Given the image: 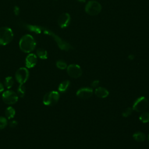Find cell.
<instances>
[{
  "label": "cell",
  "instance_id": "1",
  "mask_svg": "<svg viewBox=\"0 0 149 149\" xmlns=\"http://www.w3.org/2000/svg\"><path fill=\"white\" fill-rule=\"evenodd\" d=\"M22 26L24 27L25 29L27 30H29L31 31L34 32L36 33H41L42 32L44 34H48L50 36H51L54 40L56 41L58 46L59 48L62 49L66 51H68L72 49H73L72 46L68 43V42L64 41L62 38H61L55 34L54 32L51 31L47 28L44 27H41L38 26H34V25H30V24H22Z\"/></svg>",
  "mask_w": 149,
  "mask_h": 149
},
{
  "label": "cell",
  "instance_id": "2",
  "mask_svg": "<svg viewBox=\"0 0 149 149\" xmlns=\"http://www.w3.org/2000/svg\"><path fill=\"white\" fill-rule=\"evenodd\" d=\"M36 46V41L30 34H25L20 40V49L25 53L31 52L35 49Z\"/></svg>",
  "mask_w": 149,
  "mask_h": 149
},
{
  "label": "cell",
  "instance_id": "3",
  "mask_svg": "<svg viewBox=\"0 0 149 149\" xmlns=\"http://www.w3.org/2000/svg\"><path fill=\"white\" fill-rule=\"evenodd\" d=\"M13 38L12 29L8 27L0 28V45H6L10 43Z\"/></svg>",
  "mask_w": 149,
  "mask_h": 149
},
{
  "label": "cell",
  "instance_id": "4",
  "mask_svg": "<svg viewBox=\"0 0 149 149\" xmlns=\"http://www.w3.org/2000/svg\"><path fill=\"white\" fill-rule=\"evenodd\" d=\"M102 9L101 4L94 0H91L87 2L85 6V12L89 15L95 16L98 15Z\"/></svg>",
  "mask_w": 149,
  "mask_h": 149
},
{
  "label": "cell",
  "instance_id": "5",
  "mask_svg": "<svg viewBox=\"0 0 149 149\" xmlns=\"http://www.w3.org/2000/svg\"><path fill=\"white\" fill-rule=\"evenodd\" d=\"M59 97L60 95L58 91H51L46 93L44 95L42 102L45 105H54L58 102Z\"/></svg>",
  "mask_w": 149,
  "mask_h": 149
},
{
  "label": "cell",
  "instance_id": "6",
  "mask_svg": "<svg viewBox=\"0 0 149 149\" xmlns=\"http://www.w3.org/2000/svg\"><path fill=\"white\" fill-rule=\"evenodd\" d=\"M148 106V102L145 97H140L137 98L133 103V110L139 112H142L146 111Z\"/></svg>",
  "mask_w": 149,
  "mask_h": 149
},
{
  "label": "cell",
  "instance_id": "7",
  "mask_svg": "<svg viewBox=\"0 0 149 149\" xmlns=\"http://www.w3.org/2000/svg\"><path fill=\"white\" fill-rule=\"evenodd\" d=\"M18 98L19 96L17 93L10 90L5 91L2 95L3 101L8 105L15 104L18 101Z\"/></svg>",
  "mask_w": 149,
  "mask_h": 149
},
{
  "label": "cell",
  "instance_id": "8",
  "mask_svg": "<svg viewBox=\"0 0 149 149\" xmlns=\"http://www.w3.org/2000/svg\"><path fill=\"white\" fill-rule=\"evenodd\" d=\"M29 77V72L27 68L22 67L17 70L15 73V79L19 84H24Z\"/></svg>",
  "mask_w": 149,
  "mask_h": 149
},
{
  "label": "cell",
  "instance_id": "9",
  "mask_svg": "<svg viewBox=\"0 0 149 149\" xmlns=\"http://www.w3.org/2000/svg\"><path fill=\"white\" fill-rule=\"evenodd\" d=\"M66 70L68 75L73 78H78L82 74V70L77 64H70L67 66Z\"/></svg>",
  "mask_w": 149,
  "mask_h": 149
},
{
  "label": "cell",
  "instance_id": "10",
  "mask_svg": "<svg viewBox=\"0 0 149 149\" xmlns=\"http://www.w3.org/2000/svg\"><path fill=\"white\" fill-rule=\"evenodd\" d=\"M93 94V90L90 87H82L79 89L76 92V95L83 100L90 98Z\"/></svg>",
  "mask_w": 149,
  "mask_h": 149
},
{
  "label": "cell",
  "instance_id": "11",
  "mask_svg": "<svg viewBox=\"0 0 149 149\" xmlns=\"http://www.w3.org/2000/svg\"><path fill=\"white\" fill-rule=\"evenodd\" d=\"M70 23V16L68 13H63L61 14L58 20V23L60 27H67Z\"/></svg>",
  "mask_w": 149,
  "mask_h": 149
},
{
  "label": "cell",
  "instance_id": "12",
  "mask_svg": "<svg viewBox=\"0 0 149 149\" xmlns=\"http://www.w3.org/2000/svg\"><path fill=\"white\" fill-rule=\"evenodd\" d=\"M37 62V55L34 54H29L26 58L25 65L27 68H32L34 67Z\"/></svg>",
  "mask_w": 149,
  "mask_h": 149
},
{
  "label": "cell",
  "instance_id": "13",
  "mask_svg": "<svg viewBox=\"0 0 149 149\" xmlns=\"http://www.w3.org/2000/svg\"><path fill=\"white\" fill-rule=\"evenodd\" d=\"M94 93L98 97L101 98H106L109 95V91L108 90L103 87H97L95 88Z\"/></svg>",
  "mask_w": 149,
  "mask_h": 149
},
{
  "label": "cell",
  "instance_id": "14",
  "mask_svg": "<svg viewBox=\"0 0 149 149\" xmlns=\"http://www.w3.org/2000/svg\"><path fill=\"white\" fill-rule=\"evenodd\" d=\"M133 138L138 142H143L146 139V136L141 132H137L133 134Z\"/></svg>",
  "mask_w": 149,
  "mask_h": 149
},
{
  "label": "cell",
  "instance_id": "15",
  "mask_svg": "<svg viewBox=\"0 0 149 149\" xmlns=\"http://www.w3.org/2000/svg\"><path fill=\"white\" fill-rule=\"evenodd\" d=\"M70 86V81L69 80H64L62 81L58 86V91L61 93L65 92Z\"/></svg>",
  "mask_w": 149,
  "mask_h": 149
},
{
  "label": "cell",
  "instance_id": "16",
  "mask_svg": "<svg viewBox=\"0 0 149 149\" xmlns=\"http://www.w3.org/2000/svg\"><path fill=\"white\" fill-rule=\"evenodd\" d=\"M37 56L41 59H46L48 58L47 51L44 48H39L36 51Z\"/></svg>",
  "mask_w": 149,
  "mask_h": 149
},
{
  "label": "cell",
  "instance_id": "17",
  "mask_svg": "<svg viewBox=\"0 0 149 149\" xmlns=\"http://www.w3.org/2000/svg\"><path fill=\"white\" fill-rule=\"evenodd\" d=\"M15 110L12 107H8V108H6L5 111V116L9 119L13 118L15 115Z\"/></svg>",
  "mask_w": 149,
  "mask_h": 149
},
{
  "label": "cell",
  "instance_id": "18",
  "mask_svg": "<svg viewBox=\"0 0 149 149\" xmlns=\"http://www.w3.org/2000/svg\"><path fill=\"white\" fill-rule=\"evenodd\" d=\"M140 120L143 123H147L149 122V112L147 111L142 112L139 116Z\"/></svg>",
  "mask_w": 149,
  "mask_h": 149
},
{
  "label": "cell",
  "instance_id": "19",
  "mask_svg": "<svg viewBox=\"0 0 149 149\" xmlns=\"http://www.w3.org/2000/svg\"><path fill=\"white\" fill-rule=\"evenodd\" d=\"M5 87L8 88V89H9L10 88L13 84H14V80H13V79L12 76H8L5 78Z\"/></svg>",
  "mask_w": 149,
  "mask_h": 149
},
{
  "label": "cell",
  "instance_id": "20",
  "mask_svg": "<svg viewBox=\"0 0 149 149\" xmlns=\"http://www.w3.org/2000/svg\"><path fill=\"white\" fill-rule=\"evenodd\" d=\"M26 93V87L24 84H20L17 89V94L19 97L22 98L24 96Z\"/></svg>",
  "mask_w": 149,
  "mask_h": 149
},
{
  "label": "cell",
  "instance_id": "21",
  "mask_svg": "<svg viewBox=\"0 0 149 149\" xmlns=\"http://www.w3.org/2000/svg\"><path fill=\"white\" fill-rule=\"evenodd\" d=\"M56 67L59 69H65L67 68V64L66 63L63 61V60H58L56 62Z\"/></svg>",
  "mask_w": 149,
  "mask_h": 149
},
{
  "label": "cell",
  "instance_id": "22",
  "mask_svg": "<svg viewBox=\"0 0 149 149\" xmlns=\"http://www.w3.org/2000/svg\"><path fill=\"white\" fill-rule=\"evenodd\" d=\"M8 125V120L6 118L0 116V130L3 129Z\"/></svg>",
  "mask_w": 149,
  "mask_h": 149
},
{
  "label": "cell",
  "instance_id": "23",
  "mask_svg": "<svg viewBox=\"0 0 149 149\" xmlns=\"http://www.w3.org/2000/svg\"><path fill=\"white\" fill-rule=\"evenodd\" d=\"M133 111V108H130V107L127 108L126 109H125L123 111V112L122 113V116L125 117V118L128 117L129 116H130V115L132 114Z\"/></svg>",
  "mask_w": 149,
  "mask_h": 149
},
{
  "label": "cell",
  "instance_id": "24",
  "mask_svg": "<svg viewBox=\"0 0 149 149\" xmlns=\"http://www.w3.org/2000/svg\"><path fill=\"white\" fill-rule=\"evenodd\" d=\"M9 126L12 128H15L17 126V122L13 120H12L9 122Z\"/></svg>",
  "mask_w": 149,
  "mask_h": 149
},
{
  "label": "cell",
  "instance_id": "25",
  "mask_svg": "<svg viewBox=\"0 0 149 149\" xmlns=\"http://www.w3.org/2000/svg\"><path fill=\"white\" fill-rule=\"evenodd\" d=\"M100 84V82H99V80H95L94 81H92V83H91V85L94 88H97L98 87V86Z\"/></svg>",
  "mask_w": 149,
  "mask_h": 149
},
{
  "label": "cell",
  "instance_id": "26",
  "mask_svg": "<svg viewBox=\"0 0 149 149\" xmlns=\"http://www.w3.org/2000/svg\"><path fill=\"white\" fill-rule=\"evenodd\" d=\"M13 12L15 13V15L17 16L19 15V13H20V9L17 6H15L13 8Z\"/></svg>",
  "mask_w": 149,
  "mask_h": 149
},
{
  "label": "cell",
  "instance_id": "27",
  "mask_svg": "<svg viewBox=\"0 0 149 149\" xmlns=\"http://www.w3.org/2000/svg\"><path fill=\"white\" fill-rule=\"evenodd\" d=\"M4 90V86L0 82V93L3 92Z\"/></svg>",
  "mask_w": 149,
  "mask_h": 149
},
{
  "label": "cell",
  "instance_id": "28",
  "mask_svg": "<svg viewBox=\"0 0 149 149\" xmlns=\"http://www.w3.org/2000/svg\"><path fill=\"white\" fill-rule=\"evenodd\" d=\"M128 58H129V59L133 60V59H134V55H130L128 56Z\"/></svg>",
  "mask_w": 149,
  "mask_h": 149
},
{
  "label": "cell",
  "instance_id": "29",
  "mask_svg": "<svg viewBox=\"0 0 149 149\" xmlns=\"http://www.w3.org/2000/svg\"><path fill=\"white\" fill-rule=\"evenodd\" d=\"M77 1L80 2H85L86 1V0H77Z\"/></svg>",
  "mask_w": 149,
  "mask_h": 149
},
{
  "label": "cell",
  "instance_id": "30",
  "mask_svg": "<svg viewBox=\"0 0 149 149\" xmlns=\"http://www.w3.org/2000/svg\"><path fill=\"white\" fill-rule=\"evenodd\" d=\"M148 140H149V134H148Z\"/></svg>",
  "mask_w": 149,
  "mask_h": 149
}]
</instances>
